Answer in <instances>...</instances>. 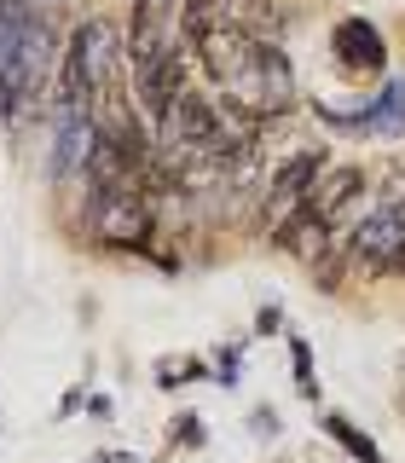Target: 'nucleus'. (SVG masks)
I'll use <instances>...</instances> for the list:
<instances>
[{"mask_svg":"<svg viewBox=\"0 0 405 463\" xmlns=\"http://www.w3.org/2000/svg\"><path fill=\"white\" fill-rule=\"evenodd\" d=\"M192 52L209 70V81L221 87L226 105H238L255 122H272L296 105V70H289L278 41L250 35V29H209Z\"/></svg>","mask_w":405,"mask_h":463,"instance_id":"1","label":"nucleus"},{"mask_svg":"<svg viewBox=\"0 0 405 463\" xmlns=\"http://www.w3.org/2000/svg\"><path fill=\"white\" fill-rule=\"evenodd\" d=\"M87 232L110 250H151L156 203L145 185H87Z\"/></svg>","mask_w":405,"mask_h":463,"instance_id":"2","label":"nucleus"},{"mask_svg":"<svg viewBox=\"0 0 405 463\" xmlns=\"http://www.w3.org/2000/svg\"><path fill=\"white\" fill-rule=\"evenodd\" d=\"M127 47H116V29L105 18H87L76 35H70L64 47V64H58V81L81 87L93 105H105V93L116 87V58H122Z\"/></svg>","mask_w":405,"mask_h":463,"instance_id":"3","label":"nucleus"},{"mask_svg":"<svg viewBox=\"0 0 405 463\" xmlns=\"http://www.w3.org/2000/svg\"><path fill=\"white\" fill-rule=\"evenodd\" d=\"M209 29H250L278 41V0H180V41L197 47Z\"/></svg>","mask_w":405,"mask_h":463,"instance_id":"4","label":"nucleus"},{"mask_svg":"<svg viewBox=\"0 0 405 463\" xmlns=\"http://www.w3.org/2000/svg\"><path fill=\"white\" fill-rule=\"evenodd\" d=\"M325 168H330V151H296V156H284V168L272 174L267 192H260V232H267V238H278V226L301 209V197L313 192V180Z\"/></svg>","mask_w":405,"mask_h":463,"instance_id":"5","label":"nucleus"},{"mask_svg":"<svg viewBox=\"0 0 405 463\" xmlns=\"http://www.w3.org/2000/svg\"><path fill=\"white\" fill-rule=\"evenodd\" d=\"M174 18H180V0H134V18H127V64H151L163 58L174 41Z\"/></svg>","mask_w":405,"mask_h":463,"instance_id":"6","label":"nucleus"},{"mask_svg":"<svg viewBox=\"0 0 405 463\" xmlns=\"http://www.w3.org/2000/svg\"><path fill=\"white\" fill-rule=\"evenodd\" d=\"M330 52H336V64L347 76H382L388 64V47H382V29L371 18H342L336 35H330Z\"/></svg>","mask_w":405,"mask_h":463,"instance_id":"7","label":"nucleus"},{"mask_svg":"<svg viewBox=\"0 0 405 463\" xmlns=\"http://www.w3.org/2000/svg\"><path fill=\"white\" fill-rule=\"evenodd\" d=\"M365 134H376V139H400L405 134V81H388L365 105Z\"/></svg>","mask_w":405,"mask_h":463,"instance_id":"8","label":"nucleus"},{"mask_svg":"<svg viewBox=\"0 0 405 463\" xmlns=\"http://www.w3.org/2000/svg\"><path fill=\"white\" fill-rule=\"evenodd\" d=\"M318 429H325V434H330V440H336V446H342V452L353 458V463H388L382 452H376V440H371V434H365V429H353L342 411H325V417H318Z\"/></svg>","mask_w":405,"mask_h":463,"instance_id":"9","label":"nucleus"},{"mask_svg":"<svg viewBox=\"0 0 405 463\" xmlns=\"http://www.w3.org/2000/svg\"><path fill=\"white\" fill-rule=\"evenodd\" d=\"M289 359H296V388L307 400H318V371H313V347L301 342V336H289Z\"/></svg>","mask_w":405,"mask_h":463,"instance_id":"10","label":"nucleus"},{"mask_svg":"<svg viewBox=\"0 0 405 463\" xmlns=\"http://www.w3.org/2000/svg\"><path fill=\"white\" fill-rule=\"evenodd\" d=\"M202 371H209L202 359H163V371H156V383H163V388H180V383H197Z\"/></svg>","mask_w":405,"mask_h":463,"instance_id":"11","label":"nucleus"},{"mask_svg":"<svg viewBox=\"0 0 405 463\" xmlns=\"http://www.w3.org/2000/svg\"><path fill=\"white\" fill-rule=\"evenodd\" d=\"M168 446H202V423L192 411H180L174 417V429H168Z\"/></svg>","mask_w":405,"mask_h":463,"instance_id":"12","label":"nucleus"},{"mask_svg":"<svg viewBox=\"0 0 405 463\" xmlns=\"http://www.w3.org/2000/svg\"><path fill=\"white\" fill-rule=\"evenodd\" d=\"M255 330H260V336H272V330H278V307H260V325Z\"/></svg>","mask_w":405,"mask_h":463,"instance_id":"13","label":"nucleus"},{"mask_svg":"<svg viewBox=\"0 0 405 463\" xmlns=\"http://www.w3.org/2000/svg\"><path fill=\"white\" fill-rule=\"evenodd\" d=\"M87 463H127L122 452H99V458H87Z\"/></svg>","mask_w":405,"mask_h":463,"instance_id":"14","label":"nucleus"}]
</instances>
